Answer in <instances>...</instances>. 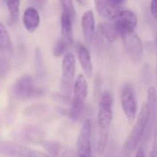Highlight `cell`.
<instances>
[{
  "mask_svg": "<svg viewBox=\"0 0 157 157\" xmlns=\"http://www.w3.org/2000/svg\"><path fill=\"white\" fill-rule=\"evenodd\" d=\"M148 119H149L148 106H147V103H143L141 108L138 118L134 123L132 131L130 132L129 137L127 138V140L125 142L123 150H124V154L126 155H130L133 151L136 150L138 144L142 141V139L144 136V133L146 132Z\"/></svg>",
  "mask_w": 157,
  "mask_h": 157,
  "instance_id": "obj_1",
  "label": "cell"
},
{
  "mask_svg": "<svg viewBox=\"0 0 157 157\" xmlns=\"http://www.w3.org/2000/svg\"><path fill=\"white\" fill-rule=\"evenodd\" d=\"M72 94L73 98L71 100L69 116L72 120L77 121L83 111L85 101L88 96V83L83 75H79L75 79Z\"/></svg>",
  "mask_w": 157,
  "mask_h": 157,
  "instance_id": "obj_2",
  "label": "cell"
},
{
  "mask_svg": "<svg viewBox=\"0 0 157 157\" xmlns=\"http://www.w3.org/2000/svg\"><path fill=\"white\" fill-rule=\"evenodd\" d=\"M76 59L72 52H67L62 60V74L60 79V91L66 98H69L72 93L75 82Z\"/></svg>",
  "mask_w": 157,
  "mask_h": 157,
  "instance_id": "obj_3",
  "label": "cell"
},
{
  "mask_svg": "<svg viewBox=\"0 0 157 157\" xmlns=\"http://www.w3.org/2000/svg\"><path fill=\"white\" fill-rule=\"evenodd\" d=\"M12 94L14 98L19 100H27L42 96L43 90L41 87L36 86L34 80L31 75H25L15 82L12 87Z\"/></svg>",
  "mask_w": 157,
  "mask_h": 157,
  "instance_id": "obj_4",
  "label": "cell"
},
{
  "mask_svg": "<svg viewBox=\"0 0 157 157\" xmlns=\"http://www.w3.org/2000/svg\"><path fill=\"white\" fill-rule=\"evenodd\" d=\"M113 120V97L109 92H105L102 95L97 114V123L99 132L109 133V128Z\"/></svg>",
  "mask_w": 157,
  "mask_h": 157,
  "instance_id": "obj_5",
  "label": "cell"
},
{
  "mask_svg": "<svg viewBox=\"0 0 157 157\" xmlns=\"http://www.w3.org/2000/svg\"><path fill=\"white\" fill-rule=\"evenodd\" d=\"M2 154L8 157H53L47 153L31 149L25 145L6 142L0 146Z\"/></svg>",
  "mask_w": 157,
  "mask_h": 157,
  "instance_id": "obj_6",
  "label": "cell"
},
{
  "mask_svg": "<svg viewBox=\"0 0 157 157\" xmlns=\"http://www.w3.org/2000/svg\"><path fill=\"white\" fill-rule=\"evenodd\" d=\"M121 107L127 121L130 124L133 123L137 118V103L133 88L130 85H125L120 92Z\"/></svg>",
  "mask_w": 157,
  "mask_h": 157,
  "instance_id": "obj_7",
  "label": "cell"
},
{
  "mask_svg": "<svg viewBox=\"0 0 157 157\" xmlns=\"http://www.w3.org/2000/svg\"><path fill=\"white\" fill-rule=\"evenodd\" d=\"M122 38L125 49L130 57L135 62H139L143 54V42L134 30H126L119 34Z\"/></svg>",
  "mask_w": 157,
  "mask_h": 157,
  "instance_id": "obj_8",
  "label": "cell"
},
{
  "mask_svg": "<svg viewBox=\"0 0 157 157\" xmlns=\"http://www.w3.org/2000/svg\"><path fill=\"white\" fill-rule=\"evenodd\" d=\"M78 156H92V121L87 120L82 124L77 139Z\"/></svg>",
  "mask_w": 157,
  "mask_h": 157,
  "instance_id": "obj_9",
  "label": "cell"
},
{
  "mask_svg": "<svg viewBox=\"0 0 157 157\" xmlns=\"http://www.w3.org/2000/svg\"><path fill=\"white\" fill-rule=\"evenodd\" d=\"M40 144L53 157H78V154L67 145L54 141L43 140Z\"/></svg>",
  "mask_w": 157,
  "mask_h": 157,
  "instance_id": "obj_10",
  "label": "cell"
},
{
  "mask_svg": "<svg viewBox=\"0 0 157 157\" xmlns=\"http://www.w3.org/2000/svg\"><path fill=\"white\" fill-rule=\"evenodd\" d=\"M118 34L126 30H134L137 26L138 18L130 10H121L114 22Z\"/></svg>",
  "mask_w": 157,
  "mask_h": 157,
  "instance_id": "obj_11",
  "label": "cell"
},
{
  "mask_svg": "<svg viewBox=\"0 0 157 157\" xmlns=\"http://www.w3.org/2000/svg\"><path fill=\"white\" fill-rule=\"evenodd\" d=\"M81 29H82V34L85 42L88 45L92 44L94 40L95 32H96L95 17L93 10L89 9L84 12L81 17Z\"/></svg>",
  "mask_w": 157,
  "mask_h": 157,
  "instance_id": "obj_12",
  "label": "cell"
},
{
  "mask_svg": "<svg viewBox=\"0 0 157 157\" xmlns=\"http://www.w3.org/2000/svg\"><path fill=\"white\" fill-rule=\"evenodd\" d=\"M94 6L98 14L108 20L116 19L121 11L120 6L110 0H94Z\"/></svg>",
  "mask_w": 157,
  "mask_h": 157,
  "instance_id": "obj_13",
  "label": "cell"
},
{
  "mask_svg": "<svg viewBox=\"0 0 157 157\" xmlns=\"http://www.w3.org/2000/svg\"><path fill=\"white\" fill-rule=\"evenodd\" d=\"M76 51L79 63L81 64V69L83 70L85 76L91 78L93 74V65L92 63V58L89 50L84 44L78 42L76 45Z\"/></svg>",
  "mask_w": 157,
  "mask_h": 157,
  "instance_id": "obj_14",
  "label": "cell"
},
{
  "mask_svg": "<svg viewBox=\"0 0 157 157\" xmlns=\"http://www.w3.org/2000/svg\"><path fill=\"white\" fill-rule=\"evenodd\" d=\"M147 106H148V111H149V119H148V130L149 132H152V130L155 131V128L157 125V91L154 86L149 87L148 93H147Z\"/></svg>",
  "mask_w": 157,
  "mask_h": 157,
  "instance_id": "obj_15",
  "label": "cell"
},
{
  "mask_svg": "<svg viewBox=\"0 0 157 157\" xmlns=\"http://www.w3.org/2000/svg\"><path fill=\"white\" fill-rule=\"evenodd\" d=\"M22 21H23V25L28 32L32 33V32L36 31V29L39 28L40 22H41L39 11L32 6H29L24 11Z\"/></svg>",
  "mask_w": 157,
  "mask_h": 157,
  "instance_id": "obj_16",
  "label": "cell"
},
{
  "mask_svg": "<svg viewBox=\"0 0 157 157\" xmlns=\"http://www.w3.org/2000/svg\"><path fill=\"white\" fill-rule=\"evenodd\" d=\"M43 132L33 126H24L20 132V139L31 144H40L43 140Z\"/></svg>",
  "mask_w": 157,
  "mask_h": 157,
  "instance_id": "obj_17",
  "label": "cell"
},
{
  "mask_svg": "<svg viewBox=\"0 0 157 157\" xmlns=\"http://www.w3.org/2000/svg\"><path fill=\"white\" fill-rule=\"evenodd\" d=\"M98 35L108 42H114L119 36L115 23L112 22H102L97 27Z\"/></svg>",
  "mask_w": 157,
  "mask_h": 157,
  "instance_id": "obj_18",
  "label": "cell"
},
{
  "mask_svg": "<svg viewBox=\"0 0 157 157\" xmlns=\"http://www.w3.org/2000/svg\"><path fill=\"white\" fill-rule=\"evenodd\" d=\"M61 39L67 41L70 46L74 44V38H73V29H72V19L69 16L65 13L61 15Z\"/></svg>",
  "mask_w": 157,
  "mask_h": 157,
  "instance_id": "obj_19",
  "label": "cell"
},
{
  "mask_svg": "<svg viewBox=\"0 0 157 157\" xmlns=\"http://www.w3.org/2000/svg\"><path fill=\"white\" fill-rule=\"evenodd\" d=\"M0 49L5 55L12 54V41L5 25L0 21Z\"/></svg>",
  "mask_w": 157,
  "mask_h": 157,
  "instance_id": "obj_20",
  "label": "cell"
},
{
  "mask_svg": "<svg viewBox=\"0 0 157 157\" xmlns=\"http://www.w3.org/2000/svg\"><path fill=\"white\" fill-rule=\"evenodd\" d=\"M6 3L9 13V22L11 24H14L19 19L20 0H6Z\"/></svg>",
  "mask_w": 157,
  "mask_h": 157,
  "instance_id": "obj_21",
  "label": "cell"
},
{
  "mask_svg": "<svg viewBox=\"0 0 157 157\" xmlns=\"http://www.w3.org/2000/svg\"><path fill=\"white\" fill-rule=\"evenodd\" d=\"M61 7L63 12L67 14L68 16L70 17V18L72 20H74L75 17H76V10L74 7V4H73V0H59Z\"/></svg>",
  "mask_w": 157,
  "mask_h": 157,
  "instance_id": "obj_22",
  "label": "cell"
},
{
  "mask_svg": "<svg viewBox=\"0 0 157 157\" xmlns=\"http://www.w3.org/2000/svg\"><path fill=\"white\" fill-rule=\"evenodd\" d=\"M69 47H70V45L67 41H65L64 40L61 39L56 43L54 50H53V53L56 57H60L63 54L67 53V51L68 50Z\"/></svg>",
  "mask_w": 157,
  "mask_h": 157,
  "instance_id": "obj_23",
  "label": "cell"
},
{
  "mask_svg": "<svg viewBox=\"0 0 157 157\" xmlns=\"http://www.w3.org/2000/svg\"><path fill=\"white\" fill-rule=\"evenodd\" d=\"M35 63H36V68L38 70L39 75H43V61L41 51L38 48H36L35 50Z\"/></svg>",
  "mask_w": 157,
  "mask_h": 157,
  "instance_id": "obj_24",
  "label": "cell"
},
{
  "mask_svg": "<svg viewBox=\"0 0 157 157\" xmlns=\"http://www.w3.org/2000/svg\"><path fill=\"white\" fill-rule=\"evenodd\" d=\"M8 68H9V64L5 55L4 54L0 55V77H4L6 75L8 72Z\"/></svg>",
  "mask_w": 157,
  "mask_h": 157,
  "instance_id": "obj_25",
  "label": "cell"
},
{
  "mask_svg": "<svg viewBox=\"0 0 157 157\" xmlns=\"http://www.w3.org/2000/svg\"><path fill=\"white\" fill-rule=\"evenodd\" d=\"M49 0H28V3L31 5V6L36 8L37 10L43 9L48 3Z\"/></svg>",
  "mask_w": 157,
  "mask_h": 157,
  "instance_id": "obj_26",
  "label": "cell"
},
{
  "mask_svg": "<svg viewBox=\"0 0 157 157\" xmlns=\"http://www.w3.org/2000/svg\"><path fill=\"white\" fill-rule=\"evenodd\" d=\"M149 157H157V125L154 131V143Z\"/></svg>",
  "mask_w": 157,
  "mask_h": 157,
  "instance_id": "obj_27",
  "label": "cell"
},
{
  "mask_svg": "<svg viewBox=\"0 0 157 157\" xmlns=\"http://www.w3.org/2000/svg\"><path fill=\"white\" fill-rule=\"evenodd\" d=\"M151 13L153 17L157 19V0H152L151 1Z\"/></svg>",
  "mask_w": 157,
  "mask_h": 157,
  "instance_id": "obj_28",
  "label": "cell"
},
{
  "mask_svg": "<svg viewBox=\"0 0 157 157\" xmlns=\"http://www.w3.org/2000/svg\"><path fill=\"white\" fill-rule=\"evenodd\" d=\"M133 157H145L144 151H143L142 148H139V149L136 151V153H135V155H134V156Z\"/></svg>",
  "mask_w": 157,
  "mask_h": 157,
  "instance_id": "obj_29",
  "label": "cell"
},
{
  "mask_svg": "<svg viewBox=\"0 0 157 157\" xmlns=\"http://www.w3.org/2000/svg\"><path fill=\"white\" fill-rule=\"evenodd\" d=\"M110 1H112L113 3H115V4H117V5H118V6H120L125 0H110Z\"/></svg>",
  "mask_w": 157,
  "mask_h": 157,
  "instance_id": "obj_30",
  "label": "cell"
},
{
  "mask_svg": "<svg viewBox=\"0 0 157 157\" xmlns=\"http://www.w3.org/2000/svg\"><path fill=\"white\" fill-rule=\"evenodd\" d=\"M76 1H77L80 5H82V6H84V5H85V3H86V2H85V0H76Z\"/></svg>",
  "mask_w": 157,
  "mask_h": 157,
  "instance_id": "obj_31",
  "label": "cell"
},
{
  "mask_svg": "<svg viewBox=\"0 0 157 157\" xmlns=\"http://www.w3.org/2000/svg\"><path fill=\"white\" fill-rule=\"evenodd\" d=\"M2 54H4V53H3V52L1 51V49H0V55H2ZM4 55H5V54H4Z\"/></svg>",
  "mask_w": 157,
  "mask_h": 157,
  "instance_id": "obj_32",
  "label": "cell"
},
{
  "mask_svg": "<svg viewBox=\"0 0 157 157\" xmlns=\"http://www.w3.org/2000/svg\"><path fill=\"white\" fill-rule=\"evenodd\" d=\"M156 73H157V66H156Z\"/></svg>",
  "mask_w": 157,
  "mask_h": 157,
  "instance_id": "obj_33",
  "label": "cell"
},
{
  "mask_svg": "<svg viewBox=\"0 0 157 157\" xmlns=\"http://www.w3.org/2000/svg\"><path fill=\"white\" fill-rule=\"evenodd\" d=\"M78 157H84V156H78Z\"/></svg>",
  "mask_w": 157,
  "mask_h": 157,
  "instance_id": "obj_34",
  "label": "cell"
},
{
  "mask_svg": "<svg viewBox=\"0 0 157 157\" xmlns=\"http://www.w3.org/2000/svg\"><path fill=\"white\" fill-rule=\"evenodd\" d=\"M4 1H6V0H4Z\"/></svg>",
  "mask_w": 157,
  "mask_h": 157,
  "instance_id": "obj_35",
  "label": "cell"
}]
</instances>
